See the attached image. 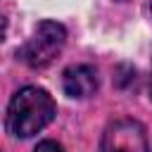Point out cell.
<instances>
[{"instance_id": "1", "label": "cell", "mask_w": 152, "mask_h": 152, "mask_svg": "<svg viewBox=\"0 0 152 152\" xmlns=\"http://www.w3.org/2000/svg\"><path fill=\"white\" fill-rule=\"evenodd\" d=\"M57 114V104L45 88L24 86L7 104L5 126L12 138H31L40 133Z\"/></svg>"}, {"instance_id": "2", "label": "cell", "mask_w": 152, "mask_h": 152, "mask_svg": "<svg viewBox=\"0 0 152 152\" xmlns=\"http://www.w3.org/2000/svg\"><path fill=\"white\" fill-rule=\"evenodd\" d=\"M64 43H66L64 26L52 21V19H45L33 28L28 40L17 50V57L24 64H28L31 69H43L62 52Z\"/></svg>"}, {"instance_id": "3", "label": "cell", "mask_w": 152, "mask_h": 152, "mask_svg": "<svg viewBox=\"0 0 152 152\" xmlns=\"http://www.w3.org/2000/svg\"><path fill=\"white\" fill-rule=\"evenodd\" d=\"M102 152H150L147 133L135 119H116L102 133Z\"/></svg>"}, {"instance_id": "4", "label": "cell", "mask_w": 152, "mask_h": 152, "mask_svg": "<svg viewBox=\"0 0 152 152\" xmlns=\"http://www.w3.org/2000/svg\"><path fill=\"white\" fill-rule=\"evenodd\" d=\"M100 86V78H97V71L95 66L90 64H71L64 69L62 74V88L69 97H76V100H83V97H90Z\"/></svg>"}, {"instance_id": "5", "label": "cell", "mask_w": 152, "mask_h": 152, "mask_svg": "<svg viewBox=\"0 0 152 152\" xmlns=\"http://www.w3.org/2000/svg\"><path fill=\"white\" fill-rule=\"evenodd\" d=\"M33 152H66V150H64L59 142H55V140H40Z\"/></svg>"}, {"instance_id": "6", "label": "cell", "mask_w": 152, "mask_h": 152, "mask_svg": "<svg viewBox=\"0 0 152 152\" xmlns=\"http://www.w3.org/2000/svg\"><path fill=\"white\" fill-rule=\"evenodd\" d=\"M5 28H7V21H5L2 17H0V40L5 38Z\"/></svg>"}, {"instance_id": "7", "label": "cell", "mask_w": 152, "mask_h": 152, "mask_svg": "<svg viewBox=\"0 0 152 152\" xmlns=\"http://www.w3.org/2000/svg\"><path fill=\"white\" fill-rule=\"evenodd\" d=\"M150 95H152V83H150Z\"/></svg>"}, {"instance_id": "8", "label": "cell", "mask_w": 152, "mask_h": 152, "mask_svg": "<svg viewBox=\"0 0 152 152\" xmlns=\"http://www.w3.org/2000/svg\"><path fill=\"white\" fill-rule=\"evenodd\" d=\"M150 12H152V5H150Z\"/></svg>"}, {"instance_id": "9", "label": "cell", "mask_w": 152, "mask_h": 152, "mask_svg": "<svg viewBox=\"0 0 152 152\" xmlns=\"http://www.w3.org/2000/svg\"><path fill=\"white\" fill-rule=\"evenodd\" d=\"M119 2H124V0H119Z\"/></svg>"}]
</instances>
